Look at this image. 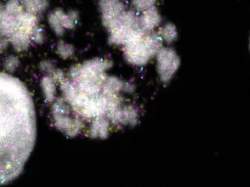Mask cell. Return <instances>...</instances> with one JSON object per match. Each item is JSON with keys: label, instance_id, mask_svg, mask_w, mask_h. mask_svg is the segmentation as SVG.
<instances>
[{"label": "cell", "instance_id": "obj_1", "mask_svg": "<svg viewBox=\"0 0 250 187\" xmlns=\"http://www.w3.org/2000/svg\"><path fill=\"white\" fill-rule=\"evenodd\" d=\"M37 137L34 104L19 79L0 72V185L20 176Z\"/></svg>", "mask_w": 250, "mask_h": 187}, {"label": "cell", "instance_id": "obj_2", "mask_svg": "<svg viewBox=\"0 0 250 187\" xmlns=\"http://www.w3.org/2000/svg\"><path fill=\"white\" fill-rule=\"evenodd\" d=\"M62 98L69 104L76 116L85 120H92L99 116H105L106 101L104 95L89 96L83 93L69 78L60 83Z\"/></svg>", "mask_w": 250, "mask_h": 187}, {"label": "cell", "instance_id": "obj_3", "mask_svg": "<svg viewBox=\"0 0 250 187\" xmlns=\"http://www.w3.org/2000/svg\"><path fill=\"white\" fill-rule=\"evenodd\" d=\"M123 46L126 62L136 66H143L161 49V40L154 33H146L139 29L129 35Z\"/></svg>", "mask_w": 250, "mask_h": 187}, {"label": "cell", "instance_id": "obj_4", "mask_svg": "<svg viewBox=\"0 0 250 187\" xmlns=\"http://www.w3.org/2000/svg\"><path fill=\"white\" fill-rule=\"evenodd\" d=\"M112 66L110 60L95 58L81 64H76L69 69L68 76L73 83L90 82L104 84L106 73Z\"/></svg>", "mask_w": 250, "mask_h": 187}, {"label": "cell", "instance_id": "obj_5", "mask_svg": "<svg viewBox=\"0 0 250 187\" xmlns=\"http://www.w3.org/2000/svg\"><path fill=\"white\" fill-rule=\"evenodd\" d=\"M156 56L157 72L160 81L163 83H168L172 80L180 67L179 56L171 48L160 49Z\"/></svg>", "mask_w": 250, "mask_h": 187}, {"label": "cell", "instance_id": "obj_6", "mask_svg": "<svg viewBox=\"0 0 250 187\" xmlns=\"http://www.w3.org/2000/svg\"><path fill=\"white\" fill-rule=\"evenodd\" d=\"M102 21L107 29L113 27L125 11L121 0H99Z\"/></svg>", "mask_w": 250, "mask_h": 187}, {"label": "cell", "instance_id": "obj_7", "mask_svg": "<svg viewBox=\"0 0 250 187\" xmlns=\"http://www.w3.org/2000/svg\"><path fill=\"white\" fill-rule=\"evenodd\" d=\"M55 126L69 137H76L84 130L85 124L78 116L72 117L69 115L53 116Z\"/></svg>", "mask_w": 250, "mask_h": 187}, {"label": "cell", "instance_id": "obj_8", "mask_svg": "<svg viewBox=\"0 0 250 187\" xmlns=\"http://www.w3.org/2000/svg\"><path fill=\"white\" fill-rule=\"evenodd\" d=\"M111 123L106 116H102L91 120L87 136L91 139L105 140L109 137L111 131Z\"/></svg>", "mask_w": 250, "mask_h": 187}, {"label": "cell", "instance_id": "obj_9", "mask_svg": "<svg viewBox=\"0 0 250 187\" xmlns=\"http://www.w3.org/2000/svg\"><path fill=\"white\" fill-rule=\"evenodd\" d=\"M140 109L133 104H123L120 109V122L122 126H135L140 122Z\"/></svg>", "mask_w": 250, "mask_h": 187}, {"label": "cell", "instance_id": "obj_10", "mask_svg": "<svg viewBox=\"0 0 250 187\" xmlns=\"http://www.w3.org/2000/svg\"><path fill=\"white\" fill-rule=\"evenodd\" d=\"M161 22L160 14L152 9H147L139 18V23L142 30L146 33H152Z\"/></svg>", "mask_w": 250, "mask_h": 187}, {"label": "cell", "instance_id": "obj_11", "mask_svg": "<svg viewBox=\"0 0 250 187\" xmlns=\"http://www.w3.org/2000/svg\"><path fill=\"white\" fill-rule=\"evenodd\" d=\"M125 83L118 77H108L104 80L101 93L105 95H121L124 93Z\"/></svg>", "mask_w": 250, "mask_h": 187}, {"label": "cell", "instance_id": "obj_12", "mask_svg": "<svg viewBox=\"0 0 250 187\" xmlns=\"http://www.w3.org/2000/svg\"><path fill=\"white\" fill-rule=\"evenodd\" d=\"M24 9L33 14H42L49 7V0H20Z\"/></svg>", "mask_w": 250, "mask_h": 187}, {"label": "cell", "instance_id": "obj_13", "mask_svg": "<svg viewBox=\"0 0 250 187\" xmlns=\"http://www.w3.org/2000/svg\"><path fill=\"white\" fill-rule=\"evenodd\" d=\"M41 88L45 100L48 103H53L57 93V83L50 76L46 75L41 80Z\"/></svg>", "mask_w": 250, "mask_h": 187}, {"label": "cell", "instance_id": "obj_14", "mask_svg": "<svg viewBox=\"0 0 250 187\" xmlns=\"http://www.w3.org/2000/svg\"><path fill=\"white\" fill-rule=\"evenodd\" d=\"M178 33L176 26L172 23H167L160 30V40L165 41L167 43H172L177 38Z\"/></svg>", "mask_w": 250, "mask_h": 187}, {"label": "cell", "instance_id": "obj_15", "mask_svg": "<svg viewBox=\"0 0 250 187\" xmlns=\"http://www.w3.org/2000/svg\"><path fill=\"white\" fill-rule=\"evenodd\" d=\"M47 20L49 26H50L52 30L54 32L55 34L58 36V37H62L64 33H65V29L62 26L60 18L57 17V15L55 13L53 10L48 15Z\"/></svg>", "mask_w": 250, "mask_h": 187}, {"label": "cell", "instance_id": "obj_16", "mask_svg": "<svg viewBox=\"0 0 250 187\" xmlns=\"http://www.w3.org/2000/svg\"><path fill=\"white\" fill-rule=\"evenodd\" d=\"M56 51L60 58L67 60L74 55L75 49L73 45L63 42V41H60L57 43Z\"/></svg>", "mask_w": 250, "mask_h": 187}, {"label": "cell", "instance_id": "obj_17", "mask_svg": "<svg viewBox=\"0 0 250 187\" xmlns=\"http://www.w3.org/2000/svg\"><path fill=\"white\" fill-rule=\"evenodd\" d=\"M52 111H53V116H57V115H69L72 112V109L63 98H58L53 104Z\"/></svg>", "mask_w": 250, "mask_h": 187}, {"label": "cell", "instance_id": "obj_18", "mask_svg": "<svg viewBox=\"0 0 250 187\" xmlns=\"http://www.w3.org/2000/svg\"><path fill=\"white\" fill-rule=\"evenodd\" d=\"M20 64V61L18 57L11 55L4 60L3 66L8 73H14L18 69Z\"/></svg>", "mask_w": 250, "mask_h": 187}, {"label": "cell", "instance_id": "obj_19", "mask_svg": "<svg viewBox=\"0 0 250 187\" xmlns=\"http://www.w3.org/2000/svg\"><path fill=\"white\" fill-rule=\"evenodd\" d=\"M32 42L36 44H42L45 41V32L43 29L40 27V26H37L34 29V31L32 33Z\"/></svg>", "mask_w": 250, "mask_h": 187}, {"label": "cell", "instance_id": "obj_20", "mask_svg": "<svg viewBox=\"0 0 250 187\" xmlns=\"http://www.w3.org/2000/svg\"><path fill=\"white\" fill-rule=\"evenodd\" d=\"M40 68L42 72L47 75H50L54 71L55 69H57L54 62H53V61H51V60H43V61L40 62Z\"/></svg>", "mask_w": 250, "mask_h": 187}, {"label": "cell", "instance_id": "obj_21", "mask_svg": "<svg viewBox=\"0 0 250 187\" xmlns=\"http://www.w3.org/2000/svg\"><path fill=\"white\" fill-rule=\"evenodd\" d=\"M49 76H50L56 81L57 83H60L63 81L66 78L65 73L62 71V69H57V68Z\"/></svg>", "mask_w": 250, "mask_h": 187}, {"label": "cell", "instance_id": "obj_22", "mask_svg": "<svg viewBox=\"0 0 250 187\" xmlns=\"http://www.w3.org/2000/svg\"><path fill=\"white\" fill-rule=\"evenodd\" d=\"M9 44L10 43H9V40L6 37L1 39L0 40V53L6 51L7 48L9 47Z\"/></svg>", "mask_w": 250, "mask_h": 187}]
</instances>
